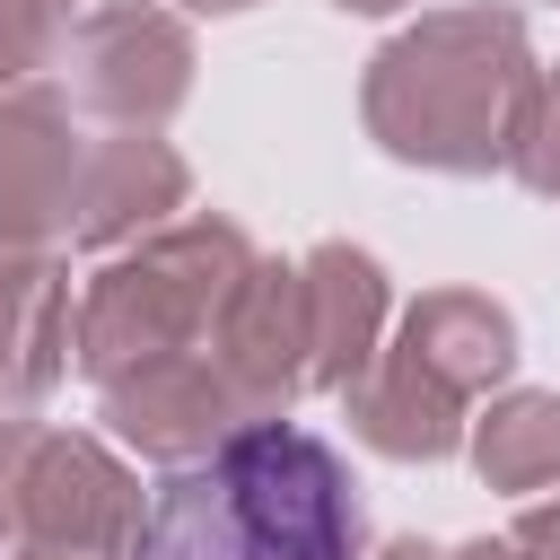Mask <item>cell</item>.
<instances>
[{
  "label": "cell",
  "mask_w": 560,
  "mask_h": 560,
  "mask_svg": "<svg viewBox=\"0 0 560 560\" xmlns=\"http://www.w3.org/2000/svg\"><path fill=\"white\" fill-rule=\"evenodd\" d=\"M52 88L96 131H166L192 96V35L166 0H88L52 61Z\"/></svg>",
  "instance_id": "obj_6"
},
{
  "label": "cell",
  "mask_w": 560,
  "mask_h": 560,
  "mask_svg": "<svg viewBox=\"0 0 560 560\" xmlns=\"http://www.w3.org/2000/svg\"><path fill=\"white\" fill-rule=\"evenodd\" d=\"M464 455H472V472H481L490 490H508V499L551 490V481H560V394H542V385L490 394V402L472 411V429H464Z\"/></svg>",
  "instance_id": "obj_11"
},
{
  "label": "cell",
  "mask_w": 560,
  "mask_h": 560,
  "mask_svg": "<svg viewBox=\"0 0 560 560\" xmlns=\"http://www.w3.org/2000/svg\"><path fill=\"white\" fill-rule=\"evenodd\" d=\"M79 18H88V0H0V96L52 79Z\"/></svg>",
  "instance_id": "obj_12"
},
{
  "label": "cell",
  "mask_w": 560,
  "mask_h": 560,
  "mask_svg": "<svg viewBox=\"0 0 560 560\" xmlns=\"http://www.w3.org/2000/svg\"><path fill=\"white\" fill-rule=\"evenodd\" d=\"M131 560H368L359 481L332 438L262 420L201 464L158 472Z\"/></svg>",
  "instance_id": "obj_2"
},
{
  "label": "cell",
  "mask_w": 560,
  "mask_h": 560,
  "mask_svg": "<svg viewBox=\"0 0 560 560\" xmlns=\"http://www.w3.org/2000/svg\"><path fill=\"white\" fill-rule=\"evenodd\" d=\"M508 551H516V560H560V490L516 508V525H508Z\"/></svg>",
  "instance_id": "obj_14"
},
{
  "label": "cell",
  "mask_w": 560,
  "mask_h": 560,
  "mask_svg": "<svg viewBox=\"0 0 560 560\" xmlns=\"http://www.w3.org/2000/svg\"><path fill=\"white\" fill-rule=\"evenodd\" d=\"M175 9H192V18H245V9H262V0H175Z\"/></svg>",
  "instance_id": "obj_16"
},
{
  "label": "cell",
  "mask_w": 560,
  "mask_h": 560,
  "mask_svg": "<svg viewBox=\"0 0 560 560\" xmlns=\"http://www.w3.org/2000/svg\"><path fill=\"white\" fill-rule=\"evenodd\" d=\"M18 560H26V551H18Z\"/></svg>",
  "instance_id": "obj_19"
},
{
  "label": "cell",
  "mask_w": 560,
  "mask_h": 560,
  "mask_svg": "<svg viewBox=\"0 0 560 560\" xmlns=\"http://www.w3.org/2000/svg\"><path fill=\"white\" fill-rule=\"evenodd\" d=\"M446 560H516V551H508V534H499V542L481 534V542H464V551H446Z\"/></svg>",
  "instance_id": "obj_18"
},
{
  "label": "cell",
  "mask_w": 560,
  "mask_h": 560,
  "mask_svg": "<svg viewBox=\"0 0 560 560\" xmlns=\"http://www.w3.org/2000/svg\"><path fill=\"white\" fill-rule=\"evenodd\" d=\"M298 280H306V394L341 402L394 332V280L368 245H341V236L298 254Z\"/></svg>",
  "instance_id": "obj_9"
},
{
  "label": "cell",
  "mask_w": 560,
  "mask_h": 560,
  "mask_svg": "<svg viewBox=\"0 0 560 560\" xmlns=\"http://www.w3.org/2000/svg\"><path fill=\"white\" fill-rule=\"evenodd\" d=\"M70 368L96 385V420L158 472L289 420L306 394V280L219 210L105 254L79 280Z\"/></svg>",
  "instance_id": "obj_1"
},
{
  "label": "cell",
  "mask_w": 560,
  "mask_h": 560,
  "mask_svg": "<svg viewBox=\"0 0 560 560\" xmlns=\"http://www.w3.org/2000/svg\"><path fill=\"white\" fill-rule=\"evenodd\" d=\"M534 35L508 0L429 9L402 35L376 44L359 79V122L394 166L420 175H499L516 149V122L534 105Z\"/></svg>",
  "instance_id": "obj_3"
},
{
  "label": "cell",
  "mask_w": 560,
  "mask_h": 560,
  "mask_svg": "<svg viewBox=\"0 0 560 560\" xmlns=\"http://www.w3.org/2000/svg\"><path fill=\"white\" fill-rule=\"evenodd\" d=\"M341 18H394V9H411V0H332Z\"/></svg>",
  "instance_id": "obj_17"
},
{
  "label": "cell",
  "mask_w": 560,
  "mask_h": 560,
  "mask_svg": "<svg viewBox=\"0 0 560 560\" xmlns=\"http://www.w3.org/2000/svg\"><path fill=\"white\" fill-rule=\"evenodd\" d=\"M88 131L52 79L0 96V280L70 254V201H79Z\"/></svg>",
  "instance_id": "obj_7"
},
{
  "label": "cell",
  "mask_w": 560,
  "mask_h": 560,
  "mask_svg": "<svg viewBox=\"0 0 560 560\" xmlns=\"http://www.w3.org/2000/svg\"><path fill=\"white\" fill-rule=\"evenodd\" d=\"M70 341H79L70 254H44V262L9 271L0 280V420L44 411V394L70 376Z\"/></svg>",
  "instance_id": "obj_10"
},
{
  "label": "cell",
  "mask_w": 560,
  "mask_h": 560,
  "mask_svg": "<svg viewBox=\"0 0 560 560\" xmlns=\"http://www.w3.org/2000/svg\"><path fill=\"white\" fill-rule=\"evenodd\" d=\"M516 368V315L490 289H420L368 376L341 394L350 438L385 464H446L464 455L472 411L508 385Z\"/></svg>",
  "instance_id": "obj_4"
},
{
  "label": "cell",
  "mask_w": 560,
  "mask_h": 560,
  "mask_svg": "<svg viewBox=\"0 0 560 560\" xmlns=\"http://www.w3.org/2000/svg\"><path fill=\"white\" fill-rule=\"evenodd\" d=\"M508 175H516L534 201H560V70L534 79V105H525V122H516Z\"/></svg>",
  "instance_id": "obj_13"
},
{
  "label": "cell",
  "mask_w": 560,
  "mask_h": 560,
  "mask_svg": "<svg viewBox=\"0 0 560 560\" xmlns=\"http://www.w3.org/2000/svg\"><path fill=\"white\" fill-rule=\"evenodd\" d=\"M184 201H192V166L166 149V131H96L70 201V254H122L175 228Z\"/></svg>",
  "instance_id": "obj_8"
},
{
  "label": "cell",
  "mask_w": 560,
  "mask_h": 560,
  "mask_svg": "<svg viewBox=\"0 0 560 560\" xmlns=\"http://www.w3.org/2000/svg\"><path fill=\"white\" fill-rule=\"evenodd\" d=\"M140 508L149 490L105 438L35 411L0 420V560H131Z\"/></svg>",
  "instance_id": "obj_5"
},
{
  "label": "cell",
  "mask_w": 560,
  "mask_h": 560,
  "mask_svg": "<svg viewBox=\"0 0 560 560\" xmlns=\"http://www.w3.org/2000/svg\"><path fill=\"white\" fill-rule=\"evenodd\" d=\"M368 560H446V551H438L429 534H385V542H376Z\"/></svg>",
  "instance_id": "obj_15"
}]
</instances>
